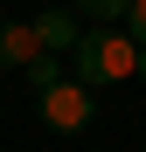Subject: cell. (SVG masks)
Instances as JSON below:
<instances>
[{
  "instance_id": "9",
  "label": "cell",
  "mask_w": 146,
  "mask_h": 152,
  "mask_svg": "<svg viewBox=\"0 0 146 152\" xmlns=\"http://www.w3.org/2000/svg\"><path fill=\"white\" fill-rule=\"evenodd\" d=\"M42 7H56V0H42Z\"/></svg>"
},
{
  "instance_id": "6",
  "label": "cell",
  "mask_w": 146,
  "mask_h": 152,
  "mask_svg": "<svg viewBox=\"0 0 146 152\" xmlns=\"http://www.w3.org/2000/svg\"><path fill=\"white\" fill-rule=\"evenodd\" d=\"M63 62H70V56H35V62H28V69H21V76H28V90H35V97H42V90H49V83H63Z\"/></svg>"
},
{
  "instance_id": "8",
  "label": "cell",
  "mask_w": 146,
  "mask_h": 152,
  "mask_svg": "<svg viewBox=\"0 0 146 152\" xmlns=\"http://www.w3.org/2000/svg\"><path fill=\"white\" fill-rule=\"evenodd\" d=\"M132 76H139V83H146V42H139V62H132Z\"/></svg>"
},
{
  "instance_id": "4",
  "label": "cell",
  "mask_w": 146,
  "mask_h": 152,
  "mask_svg": "<svg viewBox=\"0 0 146 152\" xmlns=\"http://www.w3.org/2000/svg\"><path fill=\"white\" fill-rule=\"evenodd\" d=\"M35 56H42V42L28 21H0V69H28Z\"/></svg>"
},
{
  "instance_id": "3",
  "label": "cell",
  "mask_w": 146,
  "mask_h": 152,
  "mask_svg": "<svg viewBox=\"0 0 146 152\" xmlns=\"http://www.w3.org/2000/svg\"><path fill=\"white\" fill-rule=\"evenodd\" d=\"M35 42H42V56H70V48H77V35H84V21H77V7H70V0H56V7H42L35 21Z\"/></svg>"
},
{
  "instance_id": "5",
  "label": "cell",
  "mask_w": 146,
  "mask_h": 152,
  "mask_svg": "<svg viewBox=\"0 0 146 152\" xmlns=\"http://www.w3.org/2000/svg\"><path fill=\"white\" fill-rule=\"evenodd\" d=\"M70 7H77V21H84V28H118L132 0H70Z\"/></svg>"
},
{
  "instance_id": "1",
  "label": "cell",
  "mask_w": 146,
  "mask_h": 152,
  "mask_svg": "<svg viewBox=\"0 0 146 152\" xmlns=\"http://www.w3.org/2000/svg\"><path fill=\"white\" fill-rule=\"evenodd\" d=\"M139 62V42L125 28H84L77 48H70V76H77L84 90H104V83H125Z\"/></svg>"
},
{
  "instance_id": "10",
  "label": "cell",
  "mask_w": 146,
  "mask_h": 152,
  "mask_svg": "<svg viewBox=\"0 0 146 152\" xmlns=\"http://www.w3.org/2000/svg\"><path fill=\"white\" fill-rule=\"evenodd\" d=\"M0 21H7V14H0Z\"/></svg>"
},
{
  "instance_id": "7",
  "label": "cell",
  "mask_w": 146,
  "mask_h": 152,
  "mask_svg": "<svg viewBox=\"0 0 146 152\" xmlns=\"http://www.w3.org/2000/svg\"><path fill=\"white\" fill-rule=\"evenodd\" d=\"M118 28H125L132 42H146V0H132V7H125V21H118Z\"/></svg>"
},
{
  "instance_id": "2",
  "label": "cell",
  "mask_w": 146,
  "mask_h": 152,
  "mask_svg": "<svg viewBox=\"0 0 146 152\" xmlns=\"http://www.w3.org/2000/svg\"><path fill=\"white\" fill-rule=\"evenodd\" d=\"M35 104H42V124H49V132H63V138H77L84 124H90V90L77 83V76L49 83V90L35 97Z\"/></svg>"
}]
</instances>
